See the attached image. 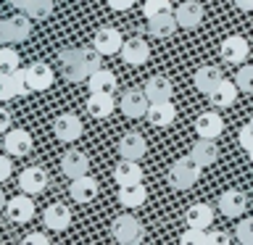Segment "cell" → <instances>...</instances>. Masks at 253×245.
<instances>
[{"label": "cell", "mask_w": 253, "mask_h": 245, "mask_svg": "<svg viewBox=\"0 0 253 245\" xmlns=\"http://www.w3.org/2000/svg\"><path fill=\"white\" fill-rule=\"evenodd\" d=\"M100 58L103 55L98 50H84V47H66V50L58 53L63 77L69 82H84V79H90L92 71L100 69Z\"/></svg>", "instance_id": "1"}, {"label": "cell", "mask_w": 253, "mask_h": 245, "mask_svg": "<svg viewBox=\"0 0 253 245\" xmlns=\"http://www.w3.org/2000/svg\"><path fill=\"white\" fill-rule=\"evenodd\" d=\"M201 171H203V166L193 156H182L169 166V185L174 190H190L201 179Z\"/></svg>", "instance_id": "2"}, {"label": "cell", "mask_w": 253, "mask_h": 245, "mask_svg": "<svg viewBox=\"0 0 253 245\" xmlns=\"http://www.w3.org/2000/svg\"><path fill=\"white\" fill-rule=\"evenodd\" d=\"M111 235H114V240L122 243V245H137L142 237H145V229H142L140 219L129 216V213H122V216H116L114 224H111Z\"/></svg>", "instance_id": "3"}, {"label": "cell", "mask_w": 253, "mask_h": 245, "mask_svg": "<svg viewBox=\"0 0 253 245\" xmlns=\"http://www.w3.org/2000/svg\"><path fill=\"white\" fill-rule=\"evenodd\" d=\"M5 213L13 224H27V221L35 219V201L29 198V193H19V195L8 198Z\"/></svg>", "instance_id": "4"}, {"label": "cell", "mask_w": 253, "mask_h": 245, "mask_svg": "<svg viewBox=\"0 0 253 245\" xmlns=\"http://www.w3.org/2000/svg\"><path fill=\"white\" fill-rule=\"evenodd\" d=\"M27 82L32 87V92H45V90H50L53 82H55V71H53L50 63L35 61L27 66Z\"/></svg>", "instance_id": "5"}, {"label": "cell", "mask_w": 253, "mask_h": 245, "mask_svg": "<svg viewBox=\"0 0 253 245\" xmlns=\"http://www.w3.org/2000/svg\"><path fill=\"white\" fill-rule=\"evenodd\" d=\"M148 103L150 98L145 95V90H137V87H132V90H126L122 95V103H119V108H122V114L126 119H140L148 114Z\"/></svg>", "instance_id": "6"}, {"label": "cell", "mask_w": 253, "mask_h": 245, "mask_svg": "<svg viewBox=\"0 0 253 245\" xmlns=\"http://www.w3.org/2000/svg\"><path fill=\"white\" fill-rule=\"evenodd\" d=\"M122 45H124V37H122V32L114 29V27H103V29L95 32V37H92V47L100 55H116L122 50Z\"/></svg>", "instance_id": "7"}, {"label": "cell", "mask_w": 253, "mask_h": 245, "mask_svg": "<svg viewBox=\"0 0 253 245\" xmlns=\"http://www.w3.org/2000/svg\"><path fill=\"white\" fill-rule=\"evenodd\" d=\"M119 55H122V61L126 66H142V63H148V58H150V47H148L145 40L129 37V40H124Z\"/></svg>", "instance_id": "8"}, {"label": "cell", "mask_w": 253, "mask_h": 245, "mask_svg": "<svg viewBox=\"0 0 253 245\" xmlns=\"http://www.w3.org/2000/svg\"><path fill=\"white\" fill-rule=\"evenodd\" d=\"M221 58H224L227 63H232V66H243L245 58H248V40L240 37V35H229L224 42H221Z\"/></svg>", "instance_id": "9"}, {"label": "cell", "mask_w": 253, "mask_h": 245, "mask_svg": "<svg viewBox=\"0 0 253 245\" xmlns=\"http://www.w3.org/2000/svg\"><path fill=\"white\" fill-rule=\"evenodd\" d=\"M174 19L182 29H195L203 24V5L198 0H185L174 8Z\"/></svg>", "instance_id": "10"}, {"label": "cell", "mask_w": 253, "mask_h": 245, "mask_svg": "<svg viewBox=\"0 0 253 245\" xmlns=\"http://www.w3.org/2000/svg\"><path fill=\"white\" fill-rule=\"evenodd\" d=\"M61 171L66 174L69 179H77V177H84V174H90V158H87L82 150H66L61 158Z\"/></svg>", "instance_id": "11"}, {"label": "cell", "mask_w": 253, "mask_h": 245, "mask_svg": "<svg viewBox=\"0 0 253 245\" xmlns=\"http://www.w3.org/2000/svg\"><path fill=\"white\" fill-rule=\"evenodd\" d=\"M53 134H55L61 142H74V140H79V137H82V122H79V116H74V114H61V116L53 122Z\"/></svg>", "instance_id": "12"}, {"label": "cell", "mask_w": 253, "mask_h": 245, "mask_svg": "<svg viewBox=\"0 0 253 245\" xmlns=\"http://www.w3.org/2000/svg\"><path fill=\"white\" fill-rule=\"evenodd\" d=\"M248 208V198H245L243 190H224V193L219 195V211L224 213L229 219H237L240 213Z\"/></svg>", "instance_id": "13"}, {"label": "cell", "mask_w": 253, "mask_h": 245, "mask_svg": "<svg viewBox=\"0 0 253 245\" xmlns=\"http://www.w3.org/2000/svg\"><path fill=\"white\" fill-rule=\"evenodd\" d=\"M98 179L90 177V174H84V177H77V179H71V187H69V195H71V201H77V203H90L98 198Z\"/></svg>", "instance_id": "14"}, {"label": "cell", "mask_w": 253, "mask_h": 245, "mask_svg": "<svg viewBox=\"0 0 253 245\" xmlns=\"http://www.w3.org/2000/svg\"><path fill=\"white\" fill-rule=\"evenodd\" d=\"M19 187H21V193H29V195L42 193L47 187V171L42 166H29V169H24L21 177H19Z\"/></svg>", "instance_id": "15"}, {"label": "cell", "mask_w": 253, "mask_h": 245, "mask_svg": "<svg viewBox=\"0 0 253 245\" xmlns=\"http://www.w3.org/2000/svg\"><path fill=\"white\" fill-rule=\"evenodd\" d=\"M3 142H5L8 156H29L32 145H35V140H32V134L27 129H8Z\"/></svg>", "instance_id": "16"}, {"label": "cell", "mask_w": 253, "mask_h": 245, "mask_svg": "<svg viewBox=\"0 0 253 245\" xmlns=\"http://www.w3.org/2000/svg\"><path fill=\"white\" fill-rule=\"evenodd\" d=\"M42 221L47 229H53V232H63V229L71 227V211L69 205L63 203H50L42 213Z\"/></svg>", "instance_id": "17"}, {"label": "cell", "mask_w": 253, "mask_h": 245, "mask_svg": "<svg viewBox=\"0 0 253 245\" xmlns=\"http://www.w3.org/2000/svg\"><path fill=\"white\" fill-rule=\"evenodd\" d=\"M177 119V108L171 100H156L148 106V122L153 126H171Z\"/></svg>", "instance_id": "18"}, {"label": "cell", "mask_w": 253, "mask_h": 245, "mask_svg": "<svg viewBox=\"0 0 253 245\" xmlns=\"http://www.w3.org/2000/svg\"><path fill=\"white\" fill-rule=\"evenodd\" d=\"M195 132L198 137H209V140H216L221 132H224V119L213 111H206L195 119Z\"/></svg>", "instance_id": "19"}, {"label": "cell", "mask_w": 253, "mask_h": 245, "mask_svg": "<svg viewBox=\"0 0 253 245\" xmlns=\"http://www.w3.org/2000/svg\"><path fill=\"white\" fill-rule=\"evenodd\" d=\"M145 137H142L140 132H126L122 140H119V156L122 158H132V161H140L142 156H145Z\"/></svg>", "instance_id": "20"}, {"label": "cell", "mask_w": 253, "mask_h": 245, "mask_svg": "<svg viewBox=\"0 0 253 245\" xmlns=\"http://www.w3.org/2000/svg\"><path fill=\"white\" fill-rule=\"evenodd\" d=\"M148 201V190L142 182H132V185H119V203L124 208H140Z\"/></svg>", "instance_id": "21"}, {"label": "cell", "mask_w": 253, "mask_h": 245, "mask_svg": "<svg viewBox=\"0 0 253 245\" xmlns=\"http://www.w3.org/2000/svg\"><path fill=\"white\" fill-rule=\"evenodd\" d=\"M142 90H145V95L150 98V103H156V100H171L174 84H171V79H169V77L156 74V77H150V79H148Z\"/></svg>", "instance_id": "22"}, {"label": "cell", "mask_w": 253, "mask_h": 245, "mask_svg": "<svg viewBox=\"0 0 253 245\" xmlns=\"http://www.w3.org/2000/svg\"><path fill=\"white\" fill-rule=\"evenodd\" d=\"M116 108V100L114 95H106V92H90L87 98V114L92 119H108Z\"/></svg>", "instance_id": "23"}, {"label": "cell", "mask_w": 253, "mask_h": 245, "mask_svg": "<svg viewBox=\"0 0 253 245\" xmlns=\"http://www.w3.org/2000/svg\"><path fill=\"white\" fill-rule=\"evenodd\" d=\"M87 84H90V92H106V95H114L116 92V74L114 71H108V69H98V71H92L90 79H87Z\"/></svg>", "instance_id": "24"}, {"label": "cell", "mask_w": 253, "mask_h": 245, "mask_svg": "<svg viewBox=\"0 0 253 245\" xmlns=\"http://www.w3.org/2000/svg\"><path fill=\"white\" fill-rule=\"evenodd\" d=\"M237 90H240V87H237V82L221 79V82L211 90L209 98H211L213 106H219V108H229V106H232V103L237 100Z\"/></svg>", "instance_id": "25"}, {"label": "cell", "mask_w": 253, "mask_h": 245, "mask_svg": "<svg viewBox=\"0 0 253 245\" xmlns=\"http://www.w3.org/2000/svg\"><path fill=\"white\" fill-rule=\"evenodd\" d=\"M221 71L216 66H201L195 71V77H193V82H195V90L198 92H203V95H211V90L221 82Z\"/></svg>", "instance_id": "26"}, {"label": "cell", "mask_w": 253, "mask_h": 245, "mask_svg": "<svg viewBox=\"0 0 253 245\" xmlns=\"http://www.w3.org/2000/svg\"><path fill=\"white\" fill-rule=\"evenodd\" d=\"M190 156H193L195 161H198V163H201L203 169H206V166H211V163L219 158V148H216V142H213V140H209V137H201V140H198L193 148H190Z\"/></svg>", "instance_id": "27"}, {"label": "cell", "mask_w": 253, "mask_h": 245, "mask_svg": "<svg viewBox=\"0 0 253 245\" xmlns=\"http://www.w3.org/2000/svg\"><path fill=\"white\" fill-rule=\"evenodd\" d=\"M114 179L119 185H132V182H142V169L137 161H132V158H122V161L116 163L114 169Z\"/></svg>", "instance_id": "28"}, {"label": "cell", "mask_w": 253, "mask_h": 245, "mask_svg": "<svg viewBox=\"0 0 253 245\" xmlns=\"http://www.w3.org/2000/svg\"><path fill=\"white\" fill-rule=\"evenodd\" d=\"M185 221L187 227H201V229H209L213 224V211L209 203H195L190 205L187 213H185Z\"/></svg>", "instance_id": "29"}, {"label": "cell", "mask_w": 253, "mask_h": 245, "mask_svg": "<svg viewBox=\"0 0 253 245\" xmlns=\"http://www.w3.org/2000/svg\"><path fill=\"white\" fill-rule=\"evenodd\" d=\"M177 19H174V13H161V16H153V19H148V32L158 40L169 37L177 32Z\"/></svg>", "instance_id": "30"}, {"label": "cell", "mask_w": 253, "mask_h": 245, "mask_svg": "<svg viewBox=\"0 0 253 245\" xmlns=\"http://www.w3.org/2000/svg\"><path fill=\"white\" fill-rule=\"evenodd\" d=\"M11 32H13V42H24V40L32 35V21L24 11L11 16Z\"/></svg>", "instance_id": "31"}, {"label": "cell", "mask_w": 253, "mask_h": 245, "mask_svg": "<svg viewBox=\"0 0 253 245\" xmlns=\"http://www.w3.org/2000/svg\"><path fill=\"white\" fill-rule=\"evenodd\" d=\"M19 69V53L13 47L0 45V74H13Z\"/></svg>", "instance_id": "32"}, {"label": "cell", "mask_w": 253, "mask_h": 245, "mask_svg": "<svg viewBox=\"0 0 253 245\" xmlns=\"http://www.w3.org/2000/svg\"><path fill=\"white\" fill-rule=\"evenodd\" d=\"M182 245H209V232L201 227H187L185 232L179 235Z\"/></svg>", "instance_id": "33"}, {"label": "cell", "mask_w": 253, "mask_h": 245, "mask_svg": "<svg viewBox=\"0 0 253 245\" xmlns=\"http://www.w3.org/2000/svg\"><path fill=\"white\" fill-rule=\"evenodd\" d=\"M142 13H145V19H153V16H161V13H174V8L169 0H145Z\"/></svg>", "instance_id": "34"}, {"label": "cell", "mask_w": 253, "mask_h": 245, "mask_svg": "<svg viewBox=\"0 0 253 245\" xmlns=\"http://www.w3.org/2000/svg\"><path fill=\"white\" fill-rule=\"evenodd\" d=\"M53 8H55L53 0H32V5L27 8V13L32 16V19L42 21V19H47V16L53 13Z\"/></svg>", "instance_id": "35"}, {"label": "cell", "mask_w": 253, "mask_h": 245, "mask_svg": "<svg viewBox=\"0 0 253 245\" xmlns=\"http://www.w3.org/2000/svg\"><path fill=\"white\" fill-rule=\"evenodd\" d=\"M11 84H13L16 98H24V95H29L32 87H29V82H27V69H16L13 74H11Z\"/></svg>", "instance_id": "36"}, {"label": "cell", "mask_w": 253, "mask_h": 245, "mask_svg": "<svg viewBox=\"0 0 253 245\" xmlns=\"http://www.w3.org/2000/svg\"><path fill=\"white\" fill-rule=\"evenodd\" d=\"M237 87H240L243 92H253V63H245V66H240V71H237L235 77Z\"/></svg>", "instance_id": "37"}, {"label": "cell", "mask_w": 253, "mask_h": 245, "mask_svg": "<svg viewBox=\"0 0 253 245\" xmlns=\"http://www.w3.org/2000/svg\"><path fill=\"white\" fill-rule=\"evenodd\" d=\"M237 240L243 245H253V219H243L240 224H237Z\"/></svg>", "instance_id": "38"}, {"label": "cell", "mask_w": 253, "mask_h": 245, "mask_svg": "<svg viewBox=\"0 0 253 245\" xmlns=\"http://www.w3.org/2000/svg\"><path fill=\"white\" fill-rule=\"evenodd\" d=\"M16 92H13V84H11V74H0V103L5 100H13Z\"/></svg>", "instance_id": "39"}, {"label": "cell", "mask_w": 253, "mask_h": 245, "mask_svg": "<svg viewBox=\"0 0 253 245\" xmlns=\"http://www.w3.org/2000/svg\"><path fill=\"white\" fill-rule=\"evenodd\" d=\"M237 140H240V148L243 150H253V126L245 124L240 132H237Z\"/></svg>", "instance_id": "40"}, {"label": "cell", "mask_w": 253, "mask_h": 245, "mask_svg": "<svg viewBox=\"0 0 253 245\" xmlns=\"http://www.w3.org/2000/svg\"><path fill=\"white\" fill-rule=\"evenodd\" d=\"M13 42V32H11V19H0V45Z\"/></svg>", "instance_id": "41"}, {"label": "cell", "mask_w": 253, "mask_h": 245, "mask_svg": "<svg viewBox=\"0 0 253 245\" xmlns=\"http://www.w3.org/2000/svg\"><path fill=\"white\" fill-rule=\"evenodd\" d=\"M13 174V161L8 156H0V182H5Z\"/></svg>", "instance_id": "42"}, {"label": "cell", "mask_w": 253, "mask_h": 245, "mask_svg": "<svg viewBox=\"0 0 253 245\" xmlns=\"http://www.w3.org/2000/svg\"><path fill=\"white\" fill-rule=\"evenodd\" d=\"M11 122H13V116H11V111L0 106V134H5L8 129H11Z\"/></svg>", "instance_id": "43"}, {"label": "cell", "mask_w": 253, "mask_h": 245, "mask_svg": "<svg viewBox=\"0 0 253 245\" xmlns=\"http://www.w3.org/2000/svg\"><path fill=\"white\" fill-rule=\"evenodd\" d=\"M24 243H27V245H32V243H37V245H47V243H50V237H47L45 232H29L27 237H24Z\"/></svg>", "instance_id": "44"}, {"label": "cell", "mask_w": 253, "mask_h": 245, "mask_svg": "<svg viewBox=\"0 0 253 245\" xmlns=\"http://www.w3.org/2000/svg\"><path fill=\"white\" fill-rule=\"evenodd\" d=\"M229 235L227 232H209V245H227Z\"/></svg>", "instance_id": "45"}, {"label": "cell", "mask_w": 253, "mask_h": 245, "mask_svg": "<svg viewBox=\"0 0 253 245\" xmlns=\"http://www.w3.org/2000/svg\"><path fill=\"white\" fill-rule=\"evenodd\" d=\"M134 3H137V0H108V5L114 8V11H129Z\"/></svg>", "instance_id": "46"}, {"label": "cell", "mask_w": 253, "mask_h": 245, "mask_svg": "<svg viewBox=\"0 0 253 245\" xmlns=\"http://www.w3.org/2000/svg\"><path fill=\"white\" fill-rule=\"evenodd\" d=\"M11 5L16 8V11H24V13H27V8L32 5V0H11Z\"/></svg>", "instance_id": "47"}, {"label": "cell", "mask_w": 253, "mask_h": 245, "mask_svg": "<svg viewBox=\"0 0 253 245\" xmlns=\"http://www.w3.org/2000/svg\"><path fill=\"white\" fill-rule=\"evenodd\" d=\"M235 5L240 11H253V0H235Z\"/></svg>", "instance_id": "48"}, {"label": "cell", "mask_w": 253, "mask_h": 245, "mask_svg": "<svg viewBox=\"0 0 253 245\" xmlns=\"http://www.w3.org/2000/svg\"><path fill=\"white\" fill-rule=\"evenodd\" d=\"M5 203H8V198L3 195V187H0V211H3V208H5Z\"/></svg>", "instance_id": "49"}, {"label": "cell", "mask_w": 253, "mask_h": 245, "mask_svg": "<svg viewBox=\"0 0 253 245\" xmlns=\"http://www.w3.org/2000/svg\"><path fill=\"white\" fill-rule=\"evenodd\" d=\"M248 156H251V161H253V150H248Z\"/></svg>", "instance_id": "50"}, {"label": "cell", "mask_w": 253, "mask_h": 245, "mask_svg": "<svg viewBox=\"0 0 253 245\" xmlns=\"http://www.w3.org/2000/svg\"><path fill=\"white\" fill-rule=\"evenodd\" d=\"M248 124H251V126H253V114H251V122H248Z\"/></svg>", "instance_id": "51"}]
</instances>
